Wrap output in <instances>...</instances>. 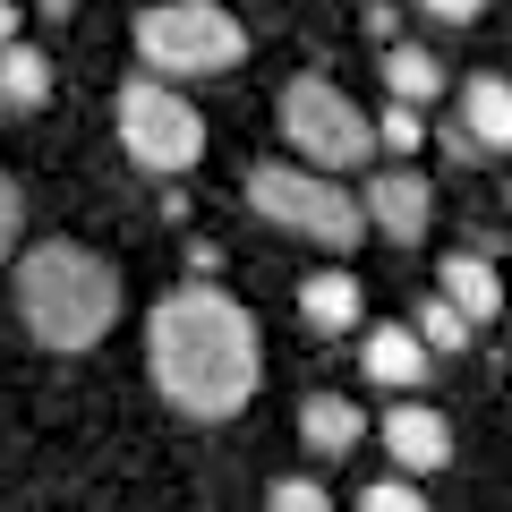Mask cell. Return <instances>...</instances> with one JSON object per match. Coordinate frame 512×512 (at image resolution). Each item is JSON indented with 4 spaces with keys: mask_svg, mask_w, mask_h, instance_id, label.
<instances>
[{
    "mask_svg": "<svg viewBox=\"0 0 512 512\" xmlns=\"http://www.w3.org/2000/svg\"><path fill=\"white\" fill-rule=\"evenodd\" d=\"M444 308H461L470 316V325H495V316H504V282H495V265L478 248H461V256H444Z\"/></svg>",
    "mask_w": 512,
    "mask_h": 512,
    "instance_id": "obj_10",
    "label": "cell"
},
{
    "mask_svg": "<svg viewBox=\"0 0 512 512\" xmlns=\"http://www.w3.org/2000/svg\"><path fill=\"white\" fill-rule=\"evenodd\" d=\"M359 214H367V231H384V239H427V222H436V188L419 180L410 163H393V171H376V180L359 188Z\"/></svg>",
    "mask_w": 512,
    "mask_h": 512,
    "instance_id": "obj_7",
    "label": "cell"
},
{
    "mask_svg": "<svg viewBox=\"0 0 512 512\" xmlns=\"http://www.w3.org/2000/svg\"><path fill=\"white\" fill-rule=\"evenodd\" d=\"M410 333H419V342H427V359H436V350H444V359H453V350H470V316H461V308H444V299H427V308L419 316H410Z\"/></svg>",
    "mask_w": 512,
    "mask_h": 512,
    "instance_id": "obj_16",
    "label": "cell"
},
{
    "mask_svg": "<svg viewBox=\"0 0 512 512\" xmlns=\"http://www.w3.org/2000/svg\"><path fill=\"white\" fill-rule=\"evenodd\" d=\"M461 137H470L478 154H512V77L478 69L470 86H461Z\"/></svg>",
    "mask_w": 512,
    "mask_h": 512,
    "instance_id": "obj_9",
    "label": "cell"
},
{
    "mask_svg": "<svg viewBox=\"0 0 512 512\" xmlns=\"http://www.w3.org/2000/svg\"><path fill=\"white\" fill-rule=\"evenodd\" d=\"M384 453L402 461V478H427L453 461V427H444V410L427 402H402V410H384Z\"/></svg>",
    "mask_w": 512,
    "mask_h": 512,
    "instance_id": "obj_8",
    "label": "cell"
},
{
    "mask_svg": "<svg viewBox=\"0 0 512 512\" xmlns=\"http://www.w3.org/2000/svg\"><path fill=\"white\" fill-rule=\"evenodd\" d=\"M359 367H367V384H393V393H410V384L427 376V342L410 325H376L359 342Z\"/></svg>",
    "mask_w": 512,
    "mask_h": 512,
    "instance_id": "obj_11",
    "label": "cell"
},
{
    "mask_svg": "<svg viewBox=\"0 0 512 512\" xmlns=\"http://www.w3.org/2000/svg\"><path fill=\"white\" fill-rule=\"evenodd\" d=\"M120 265L77 239H43V248L18 256V325L35 333L43 350H94L111 325H120Z\"/></svg>",
    "mask_w": 512,
    "mask_h": 512,
    "instance_id": "obj_2",
    "label": "cell"
},
{
    "mask_svg": "<svg viewBox=\"0 0 512 512\" xmlns=\"http://www.w3.org/2000/svg\"><path fill=\"white\" fill-rule=\"evenodd\" d=\"M137 60L154 77H222L248 60V26L222 9V0H154L137 9Z\"/></svg>",
    "mask_w": 512,
    "mask_h": 512,
    "instance_id": "obj_3",
    "label": "cell"
},
{
    "mask_svg": "<svg viewBox=\"0 0 512 512\" xmlns=\"http://www.w3.org/2000/svg\"><path fill=\"white\" fill-rule=\"evenodd\" d=\"M419 9H427V18H444V26H470L487 0H419Z\"/></svg>",
    "mask_w": 512,
    "mask_h": 512,
    "instance_id": "obj_21",
    "label": "cell"
},
{
    "mask_svg": "<svg viewBox=\"0 0 512 512\" xmlns=\"http://www.w3.org/2000/svg\"><path fill=\"white\" fill-rule=\"evenodd\" d=\"M367 35H376V43H402V18H393V0H367Z\"/></svg>",
    "mask_w": 512,
    "mask_h": 512,
    "instance_id": "obj_22",
    "label": "cell"
},
{
    "mask_svg": "<svg viewBox=\"0 0 512 512\" xmlns=\"http://www.w3.org/2000/svg\"><path fill=\"white\" fill-rule=\"evenodd\" d=\"M299 316H308V333H359V316H367L359 274H308L299 282Z\"/></svg>",
    "mask_w": 512,
    "mask_h": 512,
    "instance_id": "obj_13",
    "label": "cell"
},
{
    "mask_svg": "<svg viewBox=\"0 0 512 512\" xmlns=\"http://www.w3.org/2000/svg\"><path fill=\"white\" fill-rule=\"evenodd\" d=\"M18 231H26V197H18V180L0 171V265L18 256Z\"/></svg>",
    "mask_w": 512,
    "mask_h": 512,
    "instance_id": "obj_20",
    "label": "cell"
},
{
    "mask_svg": "<svg viewBox=\"0 0 512 512\" xmlns=\"http://www.w3.org/2000/svg\"><path fill=\"white\" fill-rule=\"evenodd\" d=\"M111 120H120V154L137 171H154V180H180V171L205 163V111L163 77H128Z\"/></svg>",
    "mask_w": 512,
    "mask_h": 512,
    "instance_id": "obj_5",
    "label": "cell"
},
{
    "mask_svg": "<svg viewBox=\"0 0 512 512\" xmlns=\"http://www.w3.org/2000/svg\"><path fill=\"white\" fill-rule=\"evenodd\" d=\"M18 43V0H0V52Z\"/></svg>",
    "mask_w": 512,
    "mask_h": 512,
    "instance_id": "obj_23",
    "label": "cell"
},
{
    "mask_svg": "<svg viewBox=\"0 0 512 512\" xmlns=\"http://www.w3.org/2000/svg\"><path fill=\"white\" fill-rule=\"evenodd\" d=\"M359 512H436L419 495V478H367L359 487Z\"/></svg>",
    "mask_w": 512,
    "mask_h": 512,
    "instance_id": "obj_18",
    "label": "cell"
},
{
    "mask_svg": "<svg viewBox=\"0 0 512 512\" xmlns=\"http://www.w3.org/2000/svg\"><path fill=\"white\" fill-rule=\"evenodd\" d=\"M376 146H384V154H419V146H427V120H419L410 103H384V111H376Z\"/></svg>",
    "mask_w": 512,
    "mask_h": 512,
    "instance_id": "obj_17",
    "label": "cell"
},
{
    "mask_svg": "<svg viewBox=\"0 0 512 512\" xmlns=\"http://www.w3.org/2000/svg\"><path fill=\"white\" fill-rule=\"evenodd\" d=\"M376 77H384V94H393V103H410V111L444 94V69H436V52H419V43H384Z\"/></svg>",
    "mask_w": 512,
    "mask_h": 512,
    "instance_id": "obj_14",
    "label": "cell"
},
{
    "mask_svg": "<svg viewBox=\"0 0 512 512\" xmlns=\"http://www.w3.org/2000/svg\"><path fill=\"white\" fill-rule=\"evenodd\" d=\"M367 436V410L350 402V393H308V402H299V444H308V453H350V444Z\"/></svg>",
    "mask_w": 512,
    "mask_h": 512,
    "instance_id": "obj_12",
    "label": "cell"
},
{
    "mask_svg": "<svg viewBox=\"0 0 512 512\" xmlns=\"http://www.w3.org/2000/svg\"><path fill=\"white\" fill-rule=\"evenodd\" d=\"M282 137H291V154L308 171H333V180L376 154V120H367L333 77H291V86H282Z\"/></svg>",
    "mask_w": 512,
    "mask_h": 512,
    "instance_id": "obj_6",
    "label": "cell"
},
{
    "mask_svg": "<svg viewBox=\"0 0 512 512\" xmlns=\"http://www.w3.org/2000/svg\"><path fill=\"white\" fill-rule=\"evenodd\" d=\"M52 103V60L35 43H9L0 52V111H43Z\"/></svg>",
    "mask_w": 512,
    "mask_h": 512,
    "instance_id": "obj_15",
    "label": "cell"
},
{
    "mask_svg": "<svg viewBox=\"0 0 512 512\" xmlns=\"http://www.w3.org/2000/svg\"><path fill=\"white\" fill-rule=\"evenodd\" d=\"M265 512H333V495L316 487V478H274V495H265Z\"/></svg>",
    "mask_w": 512,
    "mask_h": 512,
    "instance_id": "obj_19",
    "label": "cell"
},
{
    "mask_svg": "<svg viewBox=\"0 0 512 512\" xmlns=\"http://www.w3.org/2000/svg\"><path fill=\"white\" fill-rule=\"evenodd\" d=\"M248 205L274 231L291 239H316V248H359L367 239V214L333 171H308V163H256L248 171Z\"/></svg>",
    "mask_w": 512,
    "mask_h": 512,
    "instance_id": "obj_4",
    "label": "cell"
},
{
    "mask_svg": "<svg viewBox=\"0 0 512 512\" xmlns=\"http://www.w3.org/2000/svg\"><path fill=\"white\" fill-rule=\"evenodd\" d=\"M146 367L180 419H239L265 384V333L214 282H180L146 316Z\"/></svg>",
    "mask_w": 512,
    "mask_h": 512,
    "instance_id": "obj_1",
    "label": "cell"
}]
</instances>
